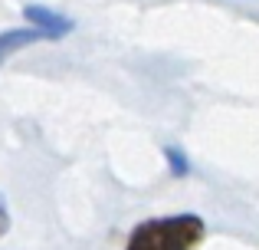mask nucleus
<instances>
[{"label": "nucleus", "instance_id": "nucleus-3", "mask_svg": "<svg viewBox=\"0 0 259 250\" xmlns=\"http://www.w3.org/2000/svg\"><path fill=\"white\" fill-rule=\"evenodd\" d=\"M39 40H46L39 30H33V26H23V30H7V33H0V63H4L10 53H17V50H23V46H33V43H39Z\"/></svg>", "mask_w": 259, "mask_h": 250}, {"label": "nucleus", "instance_id": "nucleus-2", "mask_svg": "<svg viewBox=\"0 0 259 250\" xmlns=\"http://www.w3.org/2000/svg\"><path fill=\"white\" fill-rule=\"evenodd\" d=\"M23 17L30 20V26H33V30H39L46 40H63L66 33L72 30V20L59 17V13H53V10H46V7H26Z\"/></svg>", "mask_w": 259, "mask_h": 250}, {"label": "nucleus", "instance_id": "nucleus-1", "mask_svg": "<svg viewBox=\"0 0 259 250\" xmlns=\"http://www.w3.org/2000/svg\"><path fill=\"white\" fill-rule=\"evenodd\" d=\"M207 227L197 214H167V218L141 221L132 231L125 250H194Z\"/></svg>", "mask_w": 259, "mask_h": 250}, {"label": "nucleus", "instance_id": "nucleus-4", "mask_svg": "<svg viewBox=\"0 0 259 250\" xmlns=\"http://www.w3.org/2000/svg\"><path fill=\"white\" fill-rule=\"evenodd\" d=\"M10 231V214H7V207H4V201H0V237Z\"/></svg>", "mask_w": 259, "mask_h": 250}, {"label": "nucleus", "instance_id": "nucleus-5", "mask_svg": "<svg viewBox=\"0 0 259 250\" xmlns=\"http://www.w3.org/2000/svg\"><path fill=\"white\" fill-rule=\"evenodd\" d=\"M167 155H171V165H174V171H184V158H177L174 152H167Z\"/></svg>", "mask_w": 259, "mask_h": 250}]
</instances>
